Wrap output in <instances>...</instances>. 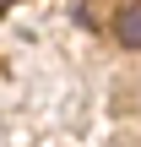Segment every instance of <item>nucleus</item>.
<instances>
[{
    "mask_svg": "<svg viewBox=\"0 0 141 147\" xmlns=\"http://www.w3.org/2000/svg\"><path fill=\"white\" fill-rule=\"evenodd\" d=\"M114 33H120V44H125V49H141V5H125V11H120Z\"/></svg>",
    "mask_w": 141,
    "mask_h": 147,
    "instance_id": "f257e3e1",
    "label": "nucleus"
},
{
    "mask_svg": "<svg viewBox=\"0 0 141 147\" xmlns=\"http://www.w3.org/2000/svg\"><path fill=\"white\" fill-rule=\"evenodd\" d=\"M5 5H16V0H0V11H5Z\"/></svg>",
    "mask_w": 141,
    "mask_h": 147,
    "instance_id": "f03ea898",
    "label": "nucleus"
}]
</instances>
